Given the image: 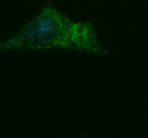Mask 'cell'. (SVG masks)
Instances as JSON below:
<instances>
[{
  "mask_svg": "<svg viewBox=\"0 0 148 138\" xmlns=\"http://www.w3.org/2000/svg\"><path fill=\"white\" fill-rule=\"evenodd\" d=\"M52 48L106 53V49L99 44L95 26L91 22L73 21L51 5L46 6L15 36L0 42V51Z\"/></svg>",
  "mask_w": 148,
  "mask_h": 138,
  "instance_id": "6da1fadb",
  "label": "cell"
}]
</instances>
